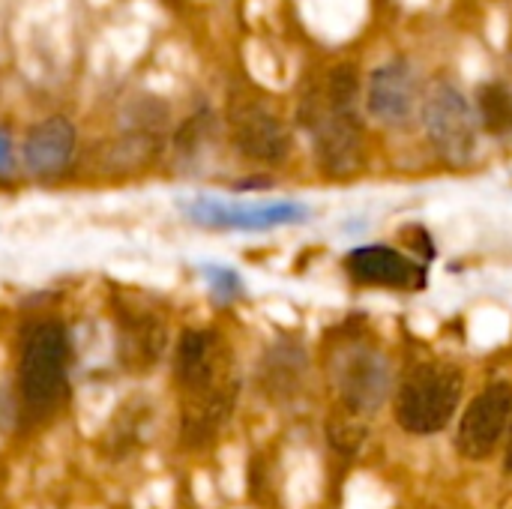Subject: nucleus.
I'll use <instances>...</instances> for the list:
<instances>
[{"instance_id": "nucleus-6", "label": "nucleus", "mask_w": 512, "mask_h": 509, "mask_svg": "<svg viewBox=\"0 0 512 509\" xmlns=\"http://www.w3.org/2000/svg\"><path fill=\"white\" fill-rule=\"evenodd\" d=\"M186 216L204 228L228 231H270L282 225L303 222L309 216L306 204L297 201H267V204H231L219 198H195L186 204Z\"/></svg>"}, {"instance_id": "nucleus-13", "label": "nucleus", "mask_w": 512, "mask_h": 509, "mask_svg": "<svg viewBox=\"0 0 512 509\" xmlns=\"http://www.w3.org/2000/svg\"><path fill=\"white\" fill-rule=\"evenodd\" d=\"M237 399V384L231 378L216 381L207 390L189 393V402L183 408V435L189 444H207L216 438V432L228 423Z\"/></svg>"}, {"instance_id": "nucleus-15", "label": "nucleus", "mask_w": 512, "mask_h": 509, "mask_svg": "<svg viewBox=\"0 0 512 509\" xmlns=\"http://www.w3.org/2000/svg\"><path fill=\"white\" fill-rule=\"evenodd\" d=\"M477 117L492 135L512 132V90L507 84H483L477 93Z\"/></svg>"}, {"instance_id": "nucleus-16", "label": "nucleus", "mask_w": 512, "mask_h": 509, "mask_svg": "<svg viewBox=\"0 0 512 509\" xmlns=\"http://www.w3.org/2000/svg\"><path fill=\"white\" fill-rule=\"evenodd\" d=\"M129 360L138 366H153L165 348V327L156 318H141L129 327Z\"/></svg>"}, {"instance_id": "nucleus-20", "label": "nucleus", "mask_w": 512, "mask_h": 509, "mask_svg": "<svg viewBox=\"0 0 512 509\" xmlns=\"http://www.w3.org/2000/svg\"><path fill=\"white\" fill-rule=\"evenodd\" d=\"M504 465H507V471H512V432H510V441H507V462H504Z\"/></svg>"}, {"instance_id": "nucleus-18", "label": "nucleus", "mask_w": 512, "mask_h": 509, "mask_svg": "<svg viewBox=\"0 0 512 509\" xmlns=\"http://www.w3.org/2000/svg\"><path fill=\"white\" fill-rule=\"evenodd\" d=\"M204 276H207L210 288H213L219 297H225V300H231V297H237V294L243 291V282H240V276H237L234 270H228V267L207 264V267H204Z\"/></svg>"}, {"instance_id": "nucleus-7", "label": "nucleus", "mask_w": 512, "mask_h": 509, "mask_svg": "<svg viewBox=\"0 0 512 509\" xmlns=\"http://www.w3.org/2000/svg\"><path fill=\"white\" fill-rule=\"evenodd\" d=\"M512 420V387L510 384H492L486 387L480 396H474V402L465 408L462 423H459V435H456V450L471 459V462H483L486 456H492V450L501 444V438L507 435V426Z\"/></svg>"}, {"instance_id": "nucleus-4", "label": "nucleus", "mask_w": 512, "mask_h": 509, "mask_svg": "<svg viewBox=\"0 0 512 509\" xmlns=\"http://www.w3.org/2000/svg\"><path fill=\"white\" fill-rule=\"evenodd\" d=\"M423 123L432 147L450 165L471 162L477 150V114L453 84H435L423 102Z\"/></svg>"}, {"instance_id": "nucleus-12", "label": "nucleus", "mask_w": 512, "mask_h": 509, "mask_svg": "<svg viewBox=\"0 0 512 509\" xmlns=\"http://www.w3.org/2000/svg\"><path fill=\"white\" fill-rule=\"evenodd\" d=\"M225 351L216 333L210 330H186L177 342L174 372L186 393H198L213 387L225 375Z\"/></svg>"}, {"instance_id": "nucleus-19", "label": "nucleus", "mask_w": 512, "mask_h": 509, "mask_svg": "<svg viewBox=\"0 0 512 509\" xmlns=\"http://www.w3.org/2000/svg\"><path fill=\"white\" fill-rule=\"evenodd\" d=\"M12 165V138L0 129V174Z\"/></svg>"}, {"instance_id": "nucleus-2", "label": "nucleus", "mask_w": 512, "mask_h": 509, "mask_svg": "<svg viewBox=\"0 0 512 509\" xmlns=\"http://www.w3.org/2000/svg\"><path fill=\"white\" fill-rule=\"evenodd\" d=\"M66 363H69V339L60 324L39 321L24 333L18 390L27 411L45 414L54 408L66 381Z\"/></svg>"}, {"instance_id": "nucleus-5", "label": "nucleus", "mask_w": 512, "mask_h": 509, "mask_svg": "<svg viewBox=\"0 0 512 509\" xmlns=\"http://www.w3.org/2000/svg\"><path fill=\"white\" fill-rule=\"evenodd\" d=\"M333 378L342 408L360 417L375 414L390 393V363L372 345H354L342 351L333 366Z\"/></svg>"}, {"instance_id": "nucleus-14", "label": "nucleus", "mask_w": 512, "mask_h": 509, "mask_svg": "<svg viewBox=\"0 0 512 509\" xmlns=\"http://www.w3.org/2000/svg\"><path fill=\"white\" fill-rule=\"evenodd\" d=\"M306 357L297 345H279L264 363V387L270 396H294L303 384Z\"/></svg>"}, {"instance_id": "nucleus-9", "label": "nucleus", "mask_w": 512, "mask_h": 509, "mask_svg": "<svg viewBox=\"0 0 512 509\" xmlns=\"http://www.w3.org/2000/svg\"><path fill=\"white\" fill-rule=\"evenodd\" d=\"M345 270L360 285H381L399 291H417L426 285V267L405 258L390 246H360L345 258Z\"/></svg>"}, {"instance_id": "nucleus-3", "label": "nucleus", "mask_w": 512, "mask_h": 509, "mask_svg": "<svg viewBox=\"0 0 512 509\" xmlns=\"http://www.w3.org/2000/svg\"><path fill=\"white\" fill-rule=\"evenodd\" d=\"M300 120L312 138L318 165L333 177H348L363 165V126L357 111H342L324 93L306 96Z\"/></svg>"}, {"instance_id": "nucleus-1", "label": "nucleus", "mask_w": 512, "mask_h": 509, "mask_svg": "<svg viewBox=\"0 0 512 509\" xmlns=\"http://www.w3.org/2000/svg\"><path fill=\"white\" fill-rule=\"evenodd\" d=\"M462 399V372L447 363L414 366L396 393V420L411 435L447 429Z\"/></svg>"}, {"instance_id": "nucleus-10", "label": "nucleus", "mask_w": 512, "mask_h": 509, "mask_svg": "<svg viewBox=\"0 0 512 509\" xmlns=\"http://www.w3.org/2000/svg\"><path fill=\"white\" fill-rule=\"evenodd\" d=\"M417 102V75L405 60H387L369 75L366 108L375 120L399 126L414 114Z\"/></svg>"}, {"instance_id": "nucleus-17", "label": "nucleus", "mask_w": 512, "mask_h": 509, "mask_svg": "<svg viewBox=\"0 0 512 509\" xmlns=\"http://www.w3.org/2000/svg\"><path fill=\"white\" fill-rule=\"evenodd\" d=\"M327 435H330V441H333V447L336 450H342V453H354L360 444H363V438H366V426H363V420H360V414H351V411H339V414H333L330 417V423H327Z\"/></svg>"}, {"instance_id": "nucleus-8", "label": "nucleus", "mask_w": 512, "mask_h": 509, "mask_svg": "<svg viewBox=\"0 0 512 509\" xmlns=\"http://www.w3.org/2000/svg\"><path fill=\"white\" fill-rule=\"evenodd\" d=\"M231 132H234L237 150L252 162L279 165L291 150L288 126L273 111H267L264 105H255V102H246V105L234 108Z\"/></svg>"}, {"instance_id": "nucleus-11", "label": "nucleus", "mask_w": 512, "mask_h": 509, "mask_svg": "<svg viewBox=\"0 0 512 509\" xmlns=\"http://www.w3.org/2000/svg\"><path fill=\"white\" fill-rule=\"evenodd\" d=\"M78 147V132L69 117H45L24 138V165L36 177H57L66 171Z\"/></svg>"}]
</instances>
